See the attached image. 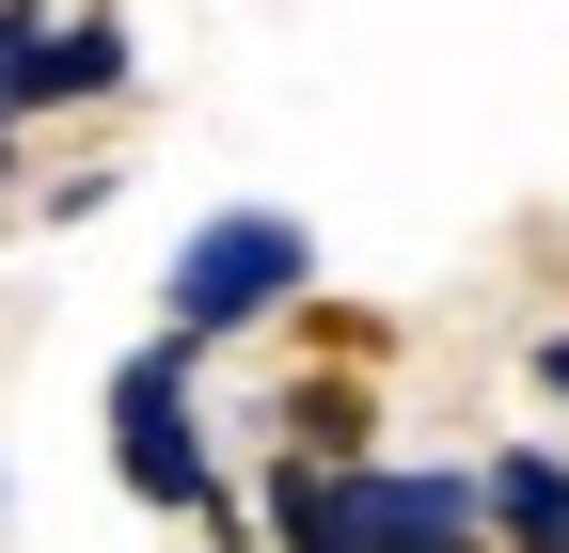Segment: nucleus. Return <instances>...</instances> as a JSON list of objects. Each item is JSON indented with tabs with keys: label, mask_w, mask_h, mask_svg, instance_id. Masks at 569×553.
Instances as JSON below:
<instances>
[{
	"label": "nucleus",
	"mask_w": 569,
	"mask_h": 553,
	"mask_svg": "<svg viewBox=\"0 0 569 553\" xmlns=\"http://www.w3.org/2000/svg\"><path fill=\"white\" fill-rule=\"evenodd\" d=\"M475 506H490V553H569V459L553 443H507L475 474Z\"/></svg>",
	"instance_id": "4"
},
{
	"label": "nucleus",
	"mask_w": 569,
	"mask_h": 553,
	"mask_svg": "<svg viewBox=\"0 0 569 553\" xmlns=\"http://www.w3.org/2000/svg\"><path fill=\"white\" fill-rule=\"evenodd\" d=\"M80 95H127V17H32V0H0V127L80 111Z\"/></svg>",
	"instance_id": "3"
},
{
	"label": "nucleus",
	"mask_w": 569,
	"mask_h": 553,
	"mask_svg": "<svg viewBox=\"0 0 569 553\" xmlns=\"http://www.w3.org/2000/svg\"><path fill=\"white\" fill-rule=\"evenodd\" d=\"M301 285H317V238L284 222V205H222V222H190V253H174L159 316L190 332V349H222V332H269Z\"/></svg>",
	"instance_id": "2"
},
{
	"label": "nucleus",
	"mask_w": 569,
	"mask_h": 553,
	"mask_svg": "<svg viewBox=\"0 0 569 553\" xmlns=\"http://www.w3.org/2000/svg\"><path fill=\"white\" fill-rule=\"evenodd\" d=\"M0 174H17V127H0Z\"/></svg>",
	"instance_id": "6"
},
{
	"label": "nucleus",
	"mask_w": 569,
	"mask_h": 553,
	"mask_svg": "<svg viewBox=\"0 0 569 553\" xmlns=\"http://www.w3.org/2000/svg\"><path fill=\"white\" fill-rule=\"evenodd\" d=\"M111 474L159 522H206V537H253L238 522V491H222V443H206V395H190V332H159V349H127L111 364Z\"/></svg>",
	"instance_id": "1"
},
{
	"label": "nucleus",
	"mask_w": 569,
	"mask_h": 553,
	"mask_svg": "<svg viewBox=\"0 0 569 553\" xmlns=\"http://www.w3.org/2000/svg\"><path fill=\"white\" fill-rule=\"evenodd\" d=\"M538 380H553V395H569V332H538Z\"/></svg>",
	"instance_id": "5"
}]
</instances>
